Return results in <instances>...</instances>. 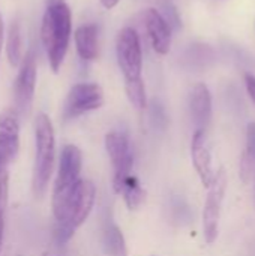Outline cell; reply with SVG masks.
<instances>
[{
	"instance_id": "1",
	"label": "cell",
	"mask_w": 255,
	"mask_h": 256,
	"mask_svg": "<svg viewBox=\"0 0 255 256\" xmlns=\"http://www.w3.org/2000/svg\"><path fill=\"white\" fill-rule=\"evenodd\" d=\"M71 32V9L65 0L47 4L41 26V39L47 51L50 66L56 74L59 72L68 52Z\"/></svg>"
},
{
	"instance_id": "2",
	"label": "cell",
	"mask_w": 255,
	"mask_h": 256,
	"mask_svg": "<svg viewBox=\"0 0 255 256\" xmlns=\"http://www.w3.org/2000/svg\"><path fill=\"white\" fill-rule=\"evenodd\" d=\"M96 198V188L90 180H80L72 195L66 201L62 213L56 218L54 240L57 244H66L75 231L90 216Z\"/></svg>"
},
{
	"instance_id": "3",
	"label": "cell",
	"mask_w": 255,
	"mask_h": 256,
	"mask_svg": "<svg viewBox=\"0 0 255 256\" xmlns=\"http://www.w3.org/2000/svg\"><path fill=\"white\" fill-rule=\"evenodd\" d=\"M35 166H33V190L36 196H42L48 188L54 156H56V136L50 117L44 112L38 114L35 120Z\"/></svg>"
},
{
	"instance_id": "4",
	"label": "cell",
	"mask_w": 255,
	"mask_h": 256,
	"mask_svg": "<svg viewBox=\"0 0 255 256\" xmlns=\"http://www.w3.org/2000/svg\"><path fill=\"white\" fill-rule=\"evenodd\" d=\"M81 168H83L81 150L74 144H66L60 153L57 177H56L54 189H53L54 218H57L62 213L66 201L69 200V196L72 195L78 182L81 180V177H80Z\"/></svg>"
},
{
	"instance_id": "5",
	"label": "cell",
	"mask_w": 255,
	"mask_h": 256,
	"mask_svg": "<svg viewBox=\"0 0 255 256\" xmlns=\"http://www.w3.org/2000/svg\"><path fill=\"white\" fill-rule=\"evenodd\" d=\"M207 196L203 208V234L207 244H213L219 234V220L222 201L227 190V174L225 170L215 172L212 184L207 188Z\"/></svg>"
},
{
	"instance_id": "6",
	"label": "cell",
	"mask_w": 255,
	"mask_h": 256,
	"mask_svg": "<svg viewBox=\"0 0 255 256\" xmlns=\"http://www.w3.org/2000/svg\"><path fill=\"white\" fill-rule=\"evenodd\" d=\"M116 56L119 68L125 81L141 78L143 70V51L138 33L132 27H125L119 32L116 40Z\"/></svg>"
},
{
	"instance_id": "7",
	"label": "cell",
	"mask_w": 255,
	"mask_h": 256,
	"mask_svg": "<svg viewBox=\"0 0 255 256\" xmlns=\"http://www.w3.org/2000/svg\"><path fill=\"white\" fill-rule=\"evenodd\" d=\"M104 105V92L95 82H78L71 87L65 105L63 118L72 120Z\"/></svg>"
},
{
	"instance_id": "8",
	"label": "cell",
	"mask_w": 255,
	"mask_h": 256,
	"mask_svg": "<svg viewBox=\"0 0 255 256\" xmlns=\"http://www.w3.org/2000/svg\"><path fill=\"white\" fill-rule=\"evenodd\" d=\"M105 148L113 165V183L132 176L134 148L129 135L123 130H113L107 134Z\"/></svg>"
},
{
	"instance_id": "9",
	"label": "cell",
	"mask_w": 255,
	"mask_h": 256,
	"mask_svg": "<svg viewBox=\"0 0 255 256\" xmlns=\"http://www.w3.org/2000/svg\"><path fill=\"white\" fill-rule=\"evenodd\" d=\"M36 88V56L33 51H29L21 60L20 72L14 86V99L15 110L20 116H27L33 105Z\"/></svg>"
},
{
	"instance_id": "10",
	"label": "cell",
	"mask_w": 255,
	"mask_h": 256,
	"mask_svg": "<svg viewBox=\"0 0 255 256\" xmlns=\"http://www.w3.org/2000/svg\"><path fill=\"white\" fill-rule=\"evenodd\" d=\"M191 159L192 165L204 184V188H209L213 182L215 172L212 166V154L207 146V138H206V130L203 129H195L192 140H191Z\"/></svg>"
},
{
	"instance_id": "11",
	"label": "cell",
	"mask_w": 255,
	"mask_h": 256,
	"mask_svg": "<svg viewBox=\"0 0 255 256\" xmlns=\"http://www.w3.org/2000/svg\"><path fill=\"white\" fill-rule=\"evenodd\" d=\"M143 18H144V26H146L153 50L158 54L165 56L171 46V28L168 22L164 20L161 12L153 8L146 9Z\"/></svg>"
},
{
	"instance_id": "12",
	"label": "cell",
	"mask_w": 255,
	"mask_h": 256,
	"mask_svg": "<svg viewBox=\"0 0 255 256\" xmlns=\"http://www.w3.org/2000/svg\"><path fill=\"white\" fill-rule=\"evenodd\" d=\"M189 110L195 128L206 130L212 118V96L204 82H198L192 87L189 96Z\"/></svg>"
},
{
	"instance_id": "13",
	"label": "cell",
	"mask_w": 255,
	"mask_h": 256,
	"mask_svg": "<svg viewBox=\"0 0 255 256\" xmlns=\"http://www.w3.org/2000/svg\"><path fill=\"white\" fill-rule=\"evenodd\" d=\"M75 46L78 56L86 62H93L98 57V27L95 24L80 26L75 30Z\"/></svg>"
},
{
	"instance_id": "14",
	"label": "cell",
	"mask_w": 255,
	"mask_h": 256,
	"mask_svg": "<svg viewBox=\"0 0 255 256\" xmlns=\"http://www.w3.org/2000/svg\"><path fill=\"white\" fill-rule=\"evenodd\" d=\"M113 188H114L116 194H119L123 198V201L129 210L138 208L146 200V192L134 174L120 180V182H114Z\"/></svg>"
},
{
	"instance_id": "15",
	"label": "cell",
	"mask_w": 255,
	"mask_h": 256,
	"mask_svg": "<svg viewBox=\"0 0 255 256\" xmlns=\"http://www.w3.org/2000/svg\"><path fill=\"white\" fill-rule=\"evenodd\" d=\"M102 244L108 256H128L126 240L122 230L111 220L107 219L102 230Z\"/></svg>"
},
{
	"instance_id": "16",
	"label": "cell",
	"mask_w": 255,
	"mask_h": 256,
	"mask_svg": "<svg viewBox=\"0 0 255 256\" xmlns=\"http://www.w3.org/2000/svg\"><path fill=\"white\" fill-rule=\"evenodd\" d=\"M17 156L0 142V252L3 246V234H5V206L8 195V165Z\"/></svg>"
},
{
	"instance_id": "17",
	"label": "cell",
	"mask_w": 255,
	"mask_h": 256,
	"mask_svg": "<svg viewBox=\"0 0 255 256\" xmlns=\"http://www.w3.org/2000/svg\"><path fill=\"white\" fill-rule=\"evenodd\" d=\"M0 142L17 156L20 148V124L14 112L0 114Z\"/></svg>"
},
{
	"instance_id": "18",
	"label": "cell",
	"mask_w": 255,
	"mask_h": 256,
	"mask_svg": "<svg viewBox=\"0 0 255 256\" xmlns=\"http://www.w3.org/2000/svg\"><path fill=\"white\" fill-rule=\"evenodd\" d=\"M240 176L245 183L251 182L255 176V122L246 128V144L240 160Z\"/></svg>"
},
{
	"instance_id": "19",
	"label": "cell",
	"mask_w": 255,
	"mask_h": 256,
	"mask_svg": "<svg viewBox=\"0 0 255 256\" xmlns=\"http://www.w3.org/2000/svg\"><path fill=\"white\" fill-rule=\"evenodd\" d=\"M6 54L11 66L17 68L21 64L23 60V38L21 28L17 21H12L8 30V40H6Z\"/></svg>"
},
{
	"instance_id": "20",
	"label": "cell",
	"mask_w": 255,
	"mask_h": 256,
	"mask_svg": "<svg viewBox=\"0 0 255 256\" xmlns=\"http://www.w3.org/2000/svg\"><path fill=\"white\" fill-rule=\"evenodd\" d=\"M125 92H126L129 102L137 110H146L147 108V96H146V87H144L143 78L125 81Z\"/></svg>"
},
{
	"instance_id": "21",
	"label": "cell",
	"mask_w": 255,
	"mask_h": 256,
	"mask_svg": "<svg viewBox=\"0 0 255 256\" xmlns=\"http://www.w3.org/2000/svg\"><path fill=\"white\" fill-rule=\"evenodd\" d=\"M171 213H173V218L177 222H189V219H191V210H189L188 204L182 198L173 200V202H171Z\"/></svg>"
},
{
	"instance_id": "22",
	"label": "cell",
	"mask_w": 255,
	"mask_h": 256,
	"mask_svg": "<svg viewBox=\"0 0 255 256\" xmlns=\"http://www.w3.org/2000/svg\"><path fill=\"white\" fill-rule=\"evenodd\" d=\"M150 122H152V124L156 128V129H159V130H162V129H165V126H167V114H165V110L162 108V105L161 104H158V102H153V105L150 106Z\"/></svg>"
},
{
	"instance_id": "23",
	"label": "cell",
	"mask_w": 255,
	"mask_h": 256,
	"mask_svg": "<svg viewBox=\"0 0 255 256\" xmlns=\"http://www.w3.org/2000/svg\"><path fill=\"white\" fill-rule=\"evenodd\" d=\"M162 10H164V14H161V15H162L164 20L168 22L170 28H171V27L179 28V27H180V18H179V14H177L176 8L171 6V4H164Z\"/></svg>"
},
{
	"instance_id": "24",
	"label": "cell",
	"mask_w": 255,
	"mask_h": 256,
	"mask_svg": "<svg viewBox=\"0 0 255 256\" xmlns=\"http://www.w3.org/2000/svg\"><path fill=\"white\" fill-rule=\"evenodd\" d=\"M243 80H245L246 92H248V94H249L251 100L254 102V105H255V76L252 75V74H245Z\"/></svg>"
},
{
	"instance_id": "25",
	"label": "cell",
	"mask_w": 255,
	"mask_h": 256,
	"mask_svg": "<svg viewBox=\"0 0 255 256\" xmlns=\"http://www.w3.org/2000/svg\"><path fill=\"white\" fill-rule=\"evenodd\" d=\"M119 2H120V0H101V3H102V6H104L105 9H113L114 6H117Z\"/></svg>"
},
{
	"instance_id": "26",
	"label": "cell",
	"mask_w": 255,
	"mask_h": 256,
	"mask_svg": "<svg viewBox=\"0 0 255 256\" xmlns=\"http://www.w3.org/2000/svg\"><path fill=\"white\" fill-rule=\"evenodd\" d=\"M3 39H5V27H3V20H2V15H0V54H2Z\"/></svg>"
},
{
	"instance_id": "27",
	"label": "cell",
	"mask_w": 255,
	"mask_h": 256,
	"mask_svg": "<svg viewBox=\"0 0 255 256\" xmlns=\"http://www.w3.org/2000/svg\"><path fill=\"white\" fill-rule=\"evenodd\" d=\"M42 256H63L60 255V254H56V252H45Z\"/></svg>"
},
{
	"instance_id": "28",
	"label": "cell",
	"mask_w": 255,
	"mask_h": 256,
	"mask_svg": "<svg viewBox=\"0 0 255 256\" xmlns=\"http://www.w3.org/2000/svg\"><path fill=\"white\" fill-rule=\"evenodd\" d=\"M252 180H254V183H255V176H254V178H252ZM254 189H255V184H254Z\"/></svg>"
}]
</instances>
